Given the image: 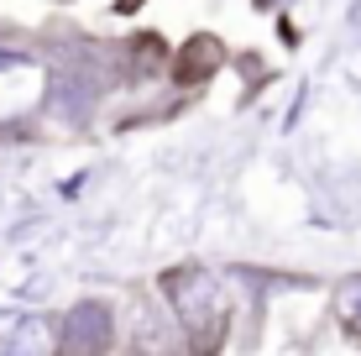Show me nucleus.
<instances>
[{
  "mask_svg": "<svg viewBox=\"0 0 361 356\" xmlns=\"http://www.w3.org/2000/svg\"><path fill=\"white\" fill-rule=\"evenodd\" d=\"M163 293H168L173 314H178L183 340H189L194 356H215L226 346L231 299H226V288L215 283V273H204V267H173L163 278Z\"/></svg>",
  "mask_w": 361,
  "mask_h": 356,
  "instance_id": "f257e3e1",
  "label": "nucleus"
},
{
  "mask_svg": "<svg viewBox=\"0 0 361 356\" xmlns=\"http://www.w3.org/2000/svg\"><path fill=\"white\" fill-rule=\"evenodd\" d=\"M110 340H116V314H110V304H73L68 320L58 325V351L63 356H105Z\"/></svg>",
  "mask_w": 361,
  "mask_h": 356,
  "instance_id": "f03ea898",
  "label": "nucleus"
},
{
  "mask_svg": "<svg viewBox=\"0 0 361 356\" xmlns=\"http://www.w3.org/2000/svg\"><path fill=\"white\" fill-rule=\"evenodd\" d=\"M220 63H226V47H220L215 37H189V42L173 53V79L178 84H204Z\"/></svg>",
  "mask_w": 361,
  "mask_h": 356,
  "instance_id": "7ed1b4c3",
  "label": "nucleus"
},
{
  "mask_svg": "<svg viewBox=\"0 0 361 356\" xmlns=\"http://www.w3.org/2000/svg\"><path fill=\"white\" fill-rule=\"evenodd\" d=\"M53 351H58V325L42 320V314H27V320L11 330L0 356H53Z\"/></svg>",
  "mask_w": 361,
  "mask_h": 356,
  "instance_id": "20e7f679",
  "label": "nucleus"
},
{
  "mask_svg": "<svg viewBox=\"0 0 361 356\" xmlns=\"http://www.w3.org/2000/svg\"><path fill=\"white\" fill-rule=\"evenodd\" d=\"M335 320H341V330L361 346V278H345V283L335 288Z\"/></svg>",
  "mask_w": 361,
  "mask_h": 356,
  "instance_id": "39448f33",
  "label": "nucleus"
},
{
  "mask_svg": "<svg viewBox=\"0 0 361 356\" xmlns=\"http://www.w3.org/2000/svg\"><path fill=\"white\" fill-rule=\"evenodd\" d=\"M257 6H262V11H278V6H283V0H257Z\"/></svg>",
  "mask_w": 361,
  "mask_h": 356,
  "instance_id": "423d86ee",
  "label": "nucleus"
}]
</instances>
